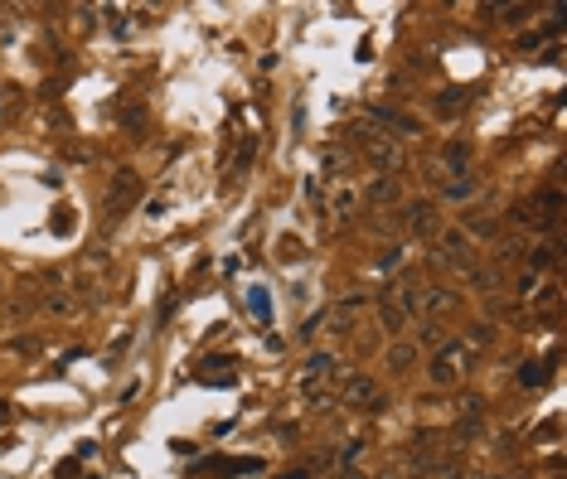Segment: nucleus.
I'll return each instance as SVG.
<instances>
[{
	"label": "nucleus",
	"instance_id": "1",
	"mask_svg": "<svg viewBox=\"0 0 567 479\" xmlns=\"http://www.w3.org/2000/svg\"><path fill=\"white\" fill-rule=\"evenodd\" d=\"M466 373V349L461 344H441L437 363H432V383H456Z\"/></svg>",
	"mask_w": 567,
	"mask_h": 479
},
{
	"label": "nucleus",
	"instance_id": "2",
	"mask_svg": "<svg viewBox=\"0 0 567 479\" xmlns=\"http://www.w3.org/2000/svg\"><path fill=\"white\" fill-rule=\"evenodd\" d=\"M345 402H354V407H364V411H383V392H378L369 378H349V383H345Z\"/></svg>",
	"mask_w": 567,
	"mask_h": 479
},
{
	"label": "nucleus",
	"instance_id": "3",
	"mask_svg": "<svg viewBox=\"0 0 567 479\" xmlns=\"http://www.w3.org/2000/svg\"><path fill=\"white\" fill-rule=\"evenodd\" d=\"M441 262L446 267H471V237L466 233H446L441 237Z\"/></svg>",
	"mask_w": 567,
	"mask_h": 479
},
{
	"label": "nucleus",
	"instance_id": "4",
	"mask_svg": "<svg viewBox=\"0 0 567 479\" xmlns=\"http://www.w3.org/2000/svg\"><path fill=\"white\" fill-rule=\"evenodd\" d=\"M369 160L383 165V170H398V165H402V155H398V146H393L388 136H369Z\"/></svg>",
	"mask_w": 567,
	"mask_h": 479
},
{
	"label": "nucleus",
	"instance_id": "5",
	"mask_svg": "<svg viewBox=\"0 0 567 479\" xmlns=\"http://www.w3.org/2000/svg\"><path fill=\"white\" fill-rule=\"evenodd\" d=\"M248 305H252V315H257L262 324L272 320V295H267V290H262V286H252V295H248Z\"/></svg>",
	"mask_w": 567,
	"mask_h": 479
},
{
	"label": "nucleus",
	"instance_id": "6",
	"mask_svg": "<svg viewBox=\"0 0 567 479\" xmlns=\"http://www.w3.org/2000/svg\"><path fill=\"white\" fill-rule=\"evenodd\" d=\"M519 383H524V387L548 383V363H524V368H519Z\"/></svg>",
	"mask_w": 567,
	"mask_h": 479
},
{
	"label": "nucleus",
	"instance_id": "7",
	"mask_svg": "<svg viewBox=\"0 0 567 479\" xmlns=\"http://www.w3.org/2000/svg\"><path fill=\"white\" fill-rule=\"evenodd\" d=\"M330 368H335V359H330V354H315V359L305 363V383H315V378H325Z\"/></svg>",
	"mask_w": 567,
	"mask_h": 479
},
{
	"label": "nucleus",
	"instance_id": "8",
	"mask_svg": "<svg viewBox=\"0 0 567 479\" xmlns=\"http://www.w3.org/2000/svg\"><path fill=\"white\" fill-rule=\"evenodd\" d=\"M398 198V184L393 180H374V189H369V203H393Z\"/></svg>",
	"mask_w": 567,
	"mask_h": 479
},
{
	"label": "nucleus",
	"instance_id": "9",
	"mask_svg": "<svg viewBox=\"0 0 567 479\" xmlns=\"http://www.w3.org/2000/svg\"><path fill=\"white\" fill-rule=\"evenodd\" d=\"M407 223H412L417 233H427V228H432V203H417V208H407Z\"/></svg>",
	"mask_w": 567,
	"mask_h": 479
},
{
	"label": "nucleus",
	"instance_id": "10",
	"mask_svg": "<svg viewBox=\"0 0 567 479\" xmlns=\"http://www.w3.org/2000/svg\"><path fill=\"white\" fill-rule=\"evenodd\" d=\"M529 262H534V267H553V262H558V247H553V242H538V247L529 252Z\"/></svg>",
	"mask_w": 567,
	"mask_h": 479
},
{
	"label": "nucleus",
	"instance_id": "11",
	"mask_svg": "<svg viewBox=\"0 0 567 479\" xmlns=\"http://www.w3.org/2000/svg\"><path fill=\"white\" fill-rule=\"evenodd\" d=\"M422 300H427V310H451V305H456L451 290H432V295H422Z\"/></svg>",
	"mask_w": 567,
	"mask_h": 479
},
{
	"label": "nucleus",
	"instance_id": "12",
	"mask_svg": "<svg viewBox=\"0 0 567 479\" xmlns=\"http://www.w3.org/2000/svg\"><path fill=\"white\" fill-rule=\"evenodd\" d=\"M402 320H407V310H398V305H383V324H388V334H398V329H402Z\"/></svg>",
	"mask_w": 567,
	"mask_h": 479
},
{
	"label": "nucleus",
	"instance_id": "13",
	"mask_svg": "<svg viewBox=\"0 0 567 479\" xmlns=\"http://www.w3.org/2000/svg\"><path fill=\"white\" fill-rule=\"evenodd\" d=\"M422 344H437V349H441V344H446V334H441V324H422Z\"/></svg>",
	"mask_w": 567,
	"mask_h": 479
},
{
	"label": "nucleus",
	"instance_id": "14",
	"mask_svg": "<svg viewBox=\"0 0 567 479\" xmlns=\"http://www.w3.org/2000/svg\"><path fill=\"white\" fill-rule=\"evenodd\" d=\"M466 160H471V150H466V146H451V150H446V165H456V170H461Z\"/></svg>",
	"mask_w": 567,
	"mask_h": 479
},
{
	"label": "nucleus",
	"instance_id": "15",
	"mask_svg": "<svg viewBox=\"0 0 567 479\" xmlns=\"http://www.w3.org/2000/svg\"><path fill=\"white\" fill-rule=\"evenodd\" d=\"M388 363H393V368H407V363H412V349H402V344H398V349L388 354Z\"/></svg>",
	"mask_w": 567,
	"mask_h": 479
},
{
	"label": "nucleus",
	"instance_id": "16",
	"mask_svg": "<svg viewBox=\"0 0 567 479\" xmlns=\"http://www.w3.org/2000/svg\"><path fill=\"white\" fill-rule=\"evenodd\" d=\"M446 194H451V198H471V194H475V184H471V180H456V184H451Z\"/></svg>",
	"mask_w": 567,
	"mask_h": 479
},
{
	"label": "nucleus",
	"instance_id": "17",
	"mask_svg": "<svg viewBox=\"0 0 567 479\" xmlns=\"http://www.w3.org/2000/svg\"><path fill=\"white\" fill-rule=\"evenodd\" d=\"M471 344H475V349H485V344H490V324H475V329H471Z\"/></svg>",
	"mask_w": 567,
	"mask_h": 479
},
{
	"label": "nucleus",
	"instance_id": "18",
	"mask_svg": "<svg viewBox=\"0 0 567 479\" xmlns=\"http://www.w3.org/2000/svg\"><path fill=\"white\" fill-rule=\"evenodd\" d=\"M538 290V276H519V295H534Z\"/></svg>",
	"mask_w": 567,
	"mask_h": 479
},
{
	"label": "nucleus",
	"instance_id": "19",
	"mask_svg": "<svg viewBox=\"0 0 567 479\" xmlns=\"http://www.w3.org/2000/svg\"><path fill=\"white\" fill-rule=\"evenodd\" d=\"M10 416H15V407H10V402H0V426H10Z\"/></svg>",
	"mask_w": 567,
	"mask_h": 479
},
{
	"label": "nucleus",
	"instance_id": "20",
	"mask_svg": "<svg viewBox=\"0 0 567 479\" xmlns=\"http://www.w3.org/2000/svg\"><path fill=\"white\" fill-rule=\"evenodd\" d=\"M282 479H310V470H286Z\"/></svg>",
	"mask_w": 567,
	"mask_h": 479
}]
</instances>
